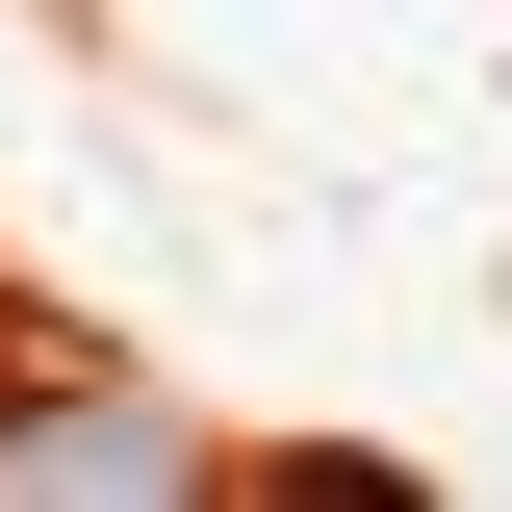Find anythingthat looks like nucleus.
Segmentation results:
<instances>
[{
    "label": "nucleus",
    "mask_w": 512,
    "mask_h": 512,
    "mask_svg": "<svg viewBox=\"0 0 512 512\" xmlns=\"http://www.w3.org/2000/svg\"><path fill=\"white\" fill-rule=\"evenodd\" d=\"M0 487L26 512H154V487H205V436L154 384H0Z\"/></svg>",
    "instance_id": "1"
}]
</instances>
